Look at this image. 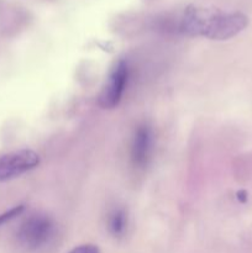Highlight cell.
Here are the masks:
<instances>
[{
  "instance_id": "6da1fadb",
  "label": "cell",
  "mask_w": 252,
  "mask_h": 253,
  "mask_svg": "<svg viewBox=\"0 0 252 253\" xmlns=\"http://www.w3.org/2000/svg\"><path fill=\"white\" fill-rule=\"evenodd\" d=\"M249 25V17L239 11L189 5L180 12L165 14L155 19V27L167 34L188 37H205L224 41L239 35Z\"/></svg>"
},
{
  "instance_id": "7a4b0ae2",
  "label": "cell",
  "mask_w": 252,
  "mask_h": 253,
  "mask_svg": "<svg viewBox=\"0 0 252 253\" xmlns=\"http://www.w3.org/2000/svg\"><path fill=\"white\" fill-rule=\"evenodd\" d=\"M56 224L43 214L30 215L22 221L16 232L20 246L27 251H39L53 241L56 236Z\"/></svg>"
},
{
  "instance_id": "3957f363",
  "label": "cell",
  "mask_w": 252,
  "mask_h": 253,
  "mask_svg": "<svg viewBox=\"0 0 252 253\" xmlns=\"http://www.w3.org/2000/svg\"><path fill=\"white\" fill-rule=\"evenodd\" d=\"M128 81V66L120 59L111 68L105 84L98 98V104L103 109H114L120 104Z\"/></svg>"
},
{
  "instance_id": "277c9868",
  "label": "cell",
  "mask_w": 252,
  "mask_h": 253,
  "mask_svg": "<svg viewBox=\"0 0 252 253\" xmlns=\"http://www.w3.org/2000/svg\"><path fill=\"white\" fill-rule=\"evenodd\" d=\"M40 165V156L32 150H19L0 157V182L15 179Z\"/></svg>"
},
{
  "instance_id": "5b68a950",
  "label": "cell",
  "mask_w": 252,
  "mask_h": 253,
  "mask_svg": "<svg viewBox=\"0 0 252 253\" xmlns=\"http://www.w3.org/2000/svg\"><path fill=\"white\" fill-rule=\"evenodd\" d=\"M153 132L147 124L136 127L131 143V160L135 167L143 168L148 165L152 153Z\"/></svg>"
},
{
  "instance_id": "8992f818",
  "label": "cell",
  "mask_w": 252,
  "mask_h": 253,
  "mask_svg": "<svg viewBox=\"0 0 252 253\" xmlns=\"http://www.w3.org/2000/svg\"><path fill=\"white\" fill-rule=\"evenodd\" d=\"M25 19L24 10L10 2L9 0H0V32L10 34L21 25Z\"/></svg>"
},
{
  "instance_id": "52a82bcc",
  "label": "cell",
  "mask_w": 252,
  "mask_h": 253,
  "mask_svg": "<svg viewBox=\"0 0 252 253\" xmlns=\"http://www.w3.org/2000/svg\"><path fill=\"white\" fill-rule=\"evenodd\" d=\"M127 229V214L123 208H116L109 214L108 230L114 237H121Z\"/></svg>"
},
{
  "instance_id": "ba28073f",
  "label": "cell",
  "mask_w": 252,
  "mask_h": 253,
  "mask_svg": "<svg viewBox=\"0 0 252 253\" xmlns=\"http://www.w3.org/2000/svg\"><path fill=\"white\" fill-rule=\"evenodd\" d=\"M24 210H25L24 205H17V207H15V208H12V209L5 211L4 214L0 215V226H2V225L6 224V222L11 221V220L15 219L16 216H19V215L21 214Z\"/></svg>"
},
{
  "instance_id": "9c48e42d",
  "label": "cell",
  "mask_w": 252,
  "mask_h": 253,
  "mask_svg": "<svg viewBox=\"0 0 252 253\" xmlns=\"http://www.w3.org/2000/svg\"><path fill=\"white\" fill-rule=\"evenodd\" d=\"M68 253H100V250H99V247L95 246V245L86 244L74 247V249L72 250V251H69Z\"/></svg>"
}]
</instances>
